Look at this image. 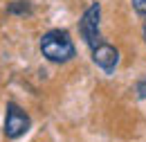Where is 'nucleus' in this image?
I'll return each mask as SVG.
<instances>
[{
  "instance_id": "f257e3e1",
  "label": "nucleus",
  "mask_w": 146,
  "mask_h": 142,
  "mask_svg": "<svg viewBox=\"0 0 146 142\" xmlns=\"http://www.w3.org/2000/svg\"><path fill=\"white\" fill-rule=\"evenodd\" d=\"M40 52L52 63H65L74 56V43L70 41L68 32L52 29L40 38Z\"/></svg>"
},
{
  "instance_id": "f03ea898",
  "label": "nucleus",
  "mask_w": 146,
  "mask_h": 142,
  "mask_svg": "<svg viewBox=\"0 0 146 142\" xmlns=\"http://www.w3.org/2000/svg\"><path fill=\"white\" fill-rule=\"evenodd\" d=\"M99 16H101V7L99 2H92L90 7L83 11V16L79 20V32L83 36V41L88 43V48L94 50L101 43V34H99Z\"/></svg>"
},
{
  "instance_id": "7ed1b4c3",
  "label": "nucleus",
  "mask_w": 146,
  "mask_h": 142,
  "mask_svg": "<svg viewBox=\"0 0 146 142\" xmlns=\"http://www.w3.org/2000/svg\"><path fill=\"white\" fill-rule=\"evenodd\" d=\"M29 115L18 106V104H7V117H5V135L7 138H11V140H16L20 138L27 129H29Z\"/></svg>"
},
{
  "instance_id": "20e7f679",
  "label": "nucleus",
  "mask_w": 146,
  "mask_h": 142,
  "mask_svg": "<svg viewBox=\"0 0 146 142\" xmlns=\"http://www.w3.org/2000/svg\"><path fill=\"white\" fill-rule=\"evenodd\" d=\"M92 61L104 72L110 74V72H115L117 63H119V52H117L112 45H108V43H99V45L92 50Z\"/></svg>"
},
{
  "instance_id": "39448f33",
  "label": "nucleus",
  "mask_w": 146,
  "mask_h": 142,
  "mask_svg": "<svg viewBox=\"0 0 146 142\" xmlns=\"http://www.w3.org/2000/svg\"><path fill=\"white\" fill-rule=\"evenodd\" d=\"M133 7H135V11H137L139 16L146 18V0H133Z\"/></svg>"
},
{
  "instance_id": "423d86ee",
  "label": "nucleus",
  "mask_w": 146,
  "mask_h": 142,
  "mask_svg": "<svg viewBox=\"0 0 146 142\" xmlns=\"http://www.w3.org/2000/svg\"><path fill=\"white\" fill-rule=\"evenodd\" d=\"M135 90H137V95H139L142 99H146V77H144V79H139V81H137V86H135Z\"/></svg>"
},
{
  "instance_id": "0eeeda50",
  "label": "nucleus",
  "mask_w": 146,
  "mask_h": 142,
  "mask_svg": "<svg viewBox=\"0 0 146 142\" xmlns=\"http://www.w3.org/2000/svg\"><path fill=\"white\" fill-rule=\"evenodd\" d=\"M9 11H11V14H14V11L27 14V11H29V7H27V5H11V7H9Z\"/></svg>"
},
{
  "instance_id": "6e6552de",
  "label": "nucleus",
  "mask_w": 146,
  "mask_h": 142,
  "mask_svg": "<svg viewBox=\"0 0 146 142\" xmlns=\"http://www.w3.org/2000/svg\"><path fill=\"white\" fill-rule=\"evenodd\" d=\"M144 41H146V23H144Z\"/></svg>"
}]
</instances>
